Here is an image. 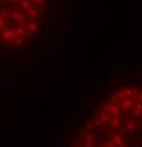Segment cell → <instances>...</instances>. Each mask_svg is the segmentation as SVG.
Here are the masks:
<instances>
[{
	"label": "cell",
	"mask_w": 142,
	"mask_h": 147,
	"mask_svg": "<svg viewBox=\"0 0 142 147\" xmlns=\"http://www.w3.org/2000/svg\"><path fill=\"white\" fill-rule=\"evenodd\" d=\"M61 147H142V72L117 74L95 85Z\"/></svg>",
	"instance_id": "cell-1"
},
{
	"label": "cell",
	"mask_w": 142,
	"mask_h": 147,
	"mask_svg": "<svg viewBox=\"0 0 142 147\" xmlns=\"http://www.w3.org/2000/svg\"><path fill=\"white\" fill-rule=\"evenodd\" d=\"M64 0H0V60L29 62L58 40Z\"/></svg>",
	"instance_id": "cell-2"
}]
</instances>
